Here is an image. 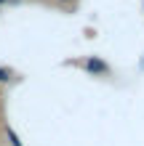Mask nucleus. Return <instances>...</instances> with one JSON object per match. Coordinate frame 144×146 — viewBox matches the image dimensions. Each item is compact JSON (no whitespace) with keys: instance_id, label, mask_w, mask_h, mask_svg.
<instances>
[{"instance_id":"nucleus-1","label":"nucleus","mask_w":144,"mask_h":146,"mask_svg":"<svg viewBox=\"0 0 144 146\" xmlns=\"http://www.w3.org/2000/svg\"><path fill=\"white\" fill-rule=\"evenodd\" d=\"M83 69H86L88 74H94V77H109L112 74V66H109L101 56H88L86 61H83Z\"/></svg>"},{"instance_id":"nucleus-2","label":"nucleus","mask_w":144,"mask_h":146,"mask_svg":"<svg viewBox=\"0 0 144 146\" xmlns=\"http://www.w3.org/2000/svg\"><path fill=\"white\" fill-rule=\"evenodd\" d=\"M5 138H8V143H11V146H24V143H21V138L16 135V130H13L11 125H5Z\"/></svg>"},{"instance_id":"nucleus-3","label":"nucleus","mask_w":144,"mask_h":146,"mask_svg":"<svg viewBox=\"0 0 144 146\" xmlns=\"http://www.w3.org/2000/svg\"><path fill=\"white\" fill-rule=\"evenodd\" d=\"M16 80V74L8 69V66H0V85H8V82H13Z\"/></svg>"},{"instance_id":"nucleus-4","label":"nucleus","mask_w":144,"mask_h":146,"mask_svg":"<svg viewBox=\"0 0 144 146\" xmlns=\"http://www.w3.org/2000/svg\"><path fill=\"white\" fill-rule=\"evenodd\" d=\"M56 3H62V5H75V0H56Z\"/></svg>"},{"instance_id":"nucleus-5","label":"nucleus","mask_w":144,"mask_h":146,"mask_svg":"<svg viewBox=\"0 0 144 146\" xmlns=\"http://www.w3.org/2000/svg\"><path fill=\"white\" fill-rule=\"evenodd\" d=\"M8 3H21V0H0V5H8Z\"/></svg>"}]
</instances>
